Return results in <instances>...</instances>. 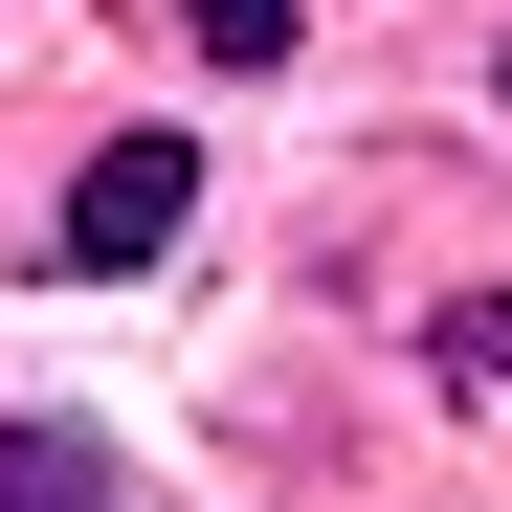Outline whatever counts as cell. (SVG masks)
<instances>
[{"label":"cell","mask_w":512,"mask_h":512,"mask_svg":"<svg viewBox=\"0 0 512 512\" xmlns=\"http://www.w3.org/2000/svg\"><path fill=\"white\" fill-rule=\"evenodd\" d=\"M0 512H112V446L90 423H0Z\"/></svg>","instance_id":"2"},{"label":"cell","mask_w":512,"mask_h":512,"mask_svg":"<svg viewBox=\"0 0 512 512\" xmlns=\"http://www.w3.org/2000/svg\"><path fill=\"white\" fill-rule=\"evenodd\" d=\"M446 379H512V290H468V312H446Z\"/></svg>","instance_id":"4"},{"label":"cell","mask_w":512,"mask_h":512,"mask_svg":"<svg viewBox=\"0 0 512 512\" xmlns=\"http://www.w3.org/2000/svg\"><path fill=\"white\" fill-rule=\"evenodd\" d=\"M179 23H201V67H290V23H312V0H179Z\"/></svg>","instance_id":"3"},{"label":"cell","mask_w":512,"mask_h":512,"mask_svg":"<svg viewBox=\"0 0 512 512\" xmlns=\"http://www.w3.org/2000/svg\"><path fill=\"white\" fill-rule=\"evenodd\" d=\"M179 201H201V156H179V134H112L90 179H67V268H156Z\"/></svg>","instance_id":"1"}]
</instances>
